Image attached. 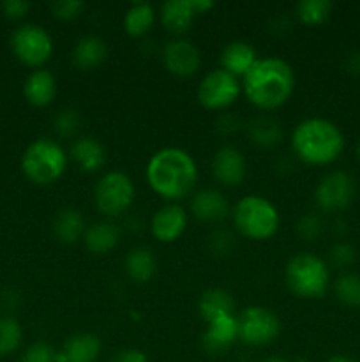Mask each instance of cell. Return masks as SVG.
Instances as JSON below:
<instances>
[{
    "label": "cell",
    "mask_w": 360,
    "mask_h": 362,
    "mask_svg": "<svg viewBox=\"0 0 360 362\" xmlns=\"http://www.w3.org/2000/svg\"><path fill=\"white\" fill-rule=\"evenodd\" d=\"M242 90L247 101L263 112L281 108L295 90V71L281 57L258 59L244 74Z\"/></svg>",
    "instance_id": "obj_1"
},
{
    "label": "cell",
    "mask_w": 360,
    "mask_h": 362,
    "mask_svg": "<svg viewBox=\"0 0 360 362\" xmlns=\"http://www.w3.org/2000/svg\"><path fill=\"white\" fill-rule=\"evenodd\" d=\"M145 175L155 194L175 204L196 187L198 165L184 148L164 147L148 159Z\"/></svg>",
    "instance_id": "obj_2"
},
{
    "label": "cell",
    "mask_w": 360,
    "mask_h": 362,
    "mask_svg": "<svg viewBox=\"0 0 360 362\" xmlns=\"http://www.w3.org/2000/svg\"><path fill=\"white\" fill-rule=\"evenodd\" d=\"M292 151L306 165H330L344 151V136L332 120L311 117L293 129Z\"/></svg>",
    "instance_id": "obj_3"
},
{
    "label": "cell",
    "mask_w": 360,
    "mask_h": 362,
    "mask_svg": "<svg viewBox=\"0 0 360 362\" xmlns=\"http://www.w3.org/2000/svg\"><path fill=\"white\" fill-rule=\"evenodd\" d=\"M284 279L293 296L300 299H320L328 288L330 272L327 262L321 260L318 255L302 251L288 260Z\"/></svg>",
    "instance_id": "obj_4"
},
{
    "label": "cell",
    "mask_w": 360,
    "mask_h": 362,
    "mask_svg": "<svg viewBox=\"0 0 360 362\" xmlns=\"http://www.w3.org/2000/svg\"><path fill=\"white\" fill-rule=\"evenodd\" d=\"M233 223L251 240H268L277 233L281 218L270 200L260 194H247L233 209Z\"/></svg>",
    "instance_id": "obj_5"
},
{
    "label": "cell",
    "mask_w": 360,
    "mask_h": 362,
    "mask_svg": "<svg viewBox=\"0 0 360 362\" xmlns=\"http://www.w3.org/2000/svg\"><path fill=\"white\" fill-rule=\"evenodd\" d=\"M67 168V154L56 141L39 138L25 148L21 156V170L30 182L49 186L64 175Z\"/></svg>",
    "instance_id": "obj_6"
},
{
    "label": "cell",
    "mask_w": 360,
    "mask_h": 362,
    "mask_svg": "<svg viewBox=\"0 0 360 362\" xmlns=\"http://www.w3.org/2000/svg\"><path fill=\"white\" fill-rule=\"evenodd\" d=\"M136 187L127 173L112 170L97 180L94 189V204L101 214L116 218L133 205Z\"/></svg>",
    "instance_id": "obj_7"
},
{
    "label": "cell",
    "mask_w": 360,
    "mask_h": 362,
    "mask_svg": "<svg viewBox=\"0 0 360 362\" xmlns=\"http://www.w3.org/2000/svg\"><path fill=\"white\" fill-rule=\"evenodd\" d=\"M11 49L21 64L41 69L53 55V39L41 25L25 23L11 35Z\"/></svg>",
    "instance_id": "obj_8"
},
{
    "label": "cell",
    "mask_w": 360,
    "mask_h": 362,
    "mask_svg": "<svg viewBox=\"0 0 360 362\" xmlns=\"http://www.w3.org/2000/svg\"><path fill=\"white\" fill-rule=\"evenodd\" d=\"M239 339L249 346L270 345L281 332V320L272 310L263 306H251L240 313Z\"/></svg>",
    "instance_id": "obj_9"
},
{
    "label": "cell",
    "mask_w": 360,
    "mask_h": 362,
    "mask_svg": "<svg viewBox=\"0 0 360 362\" xmlns=\"http://www.w3.org/2000/svg\"><path fill=\"white\" fill-rule=\"evenodd\" d=\"M240 88L242 85H240L239 78L217 67L201 78L196 95L203 108L217 112V110L228 108L236 101Z\"/></svg>",
    "instance_id": "obj_10"
},
{
    "label": "cell",
    "mask_w": 360,
    "mask_h": 362,
    "mask_svg": "<svg viewBox=\"0 0 360 362\" xmlns=\"http://www.w3.org/2000/svg\"><path fill=\"white\" fill-rule=\"evenodd\" d=\"M355 191L353 177L342 170H334L318 182L314 189V202L320 211L335 214V212L346 211L352 205Z\"/></svg>",
    "instance_id": "obj_11"
},
{
    "label": "cell",
    "mask_w": 360,
    "mask_h": 362,
    "mask_svg": "<svg viewBox=\"0 0 360 362\" xmlns=\"http://www.w3.org/2000/svg\"><path fill=\"white\" fill-rule=\"evenodd\" d=\"M162 64L168 73L179 78H189L201 66V53L194 42L186 37H173L162 48Z\"/></svg>",
    "instance_id": "obj_12"
},
{
    "label": "cell",
    "mask_w": 360,
    "mask_h": 362,
    "mask_svg": "<svg viewBox=\"0 0 360 362\" xmlns=\"http://www.w3.org/2000/svg\"><path fill=\"white\" fill-rule=\"evenodd\" d=\"M187 228V212L182 205L168 204L157 209L152 216L150 232L159 243H175L184 235Z\"/></svg>",
    "instance_id": "obj_13"
},
{
    "label": "cell",
    "mask_w": 360,
    "mask_h": 362,
    "mask_svg": "<svg viewBox=\"0 0 360 362\" xmlns=\"http://www.w3.org/2000/svg\"><path fill=\"white\" fill-rule=\"evenodd\" d=\"M212 173L222 186H240L247 173L246 158L239 148L229 147V145L217 148L214 159H212Z\"/></svg>",
    "instance_id": "obj_14"
},
{
    "label": "cell",
    "mask_w": 360,
    "mask_h": 362,
    "mask_svg": "<svg viewBox=\"0 0 360 362\" xmlns=\"http://www.w3.org/2000/svg\"><path fill=\"white\" fill-rule=\"evenodd\" d=\"M236 339H239V322H236L235 315L217 318V320L207 324V329L201 336L203 349L215 356L224 354Z\"/></svg>",
    "instance_id": "obj_15"
},
{
    "label": "cell",
    "mask_w": 360,
    "mask_h": 362,
    "mask_svg": "<svg viewBox=\"0 0 360 362\" xmlns=\"http://www.w3.org/2000/svg\"><path fill=\"white\" fill-rule=\"evenodd\" d=\"M191 212L203 223H219L228 216L229 204L217 189H200L191 197Z\"/></svg>",
    "instance_id": "obj_16"
},
{
    "label": "cell",
    "mask_w": 360,
    "mask_h": 362,
    "mask_svg": "<svg viewBox=\"0 0 360 362\" xmlns=\"http://www.w3.org/2000/svg\"><path fill=\"white\" fill-rule=\"evenodd\" d=\"M101 354V339L92 332H78L66 339L56 362H95Z\"/></svg>",
    "instance_id": "obj_17"
},
{
    "label": "cell",
    "mask_w": 360,
    "mask_h": 362,
    "mask_svg": "<svg viewBox=\"0 0 360 362\" xmlns=\"http://www.w3.org/2000/svg\"><path fill=\"white\" fill-rule=\"evenodd\" d=\"M159 16H161L162 27L169 34H173L175 37H182V34L191 30L198 14L194 13L191 0H168V2L161 4Z\"/></svg>",
    "instance_id": "obj_18"
},
{
    "label": "cell",
    "mask_w": 360,
    "mask_h": 362,
    "mask_svg": "<svg viewBox=\"0 0 360 362\" xmlns=\"http://www.w3.org/2000/svg\"><path fill=\"white\" fill-rule=\"evenodd\" d=\"M78 168L85 173L99 172L106 165V151L94 136H80L73 141L69 151Z\"/></svg>",
    "instance_id": "obj_19"
},
{
    "label": "cell",
    "mask_w": 360,
    "mask_h": 362,
    "mask_svg": "<svg viewBox=\"0 0 360 362\" xmlns=\"http://www.w3.org/2000/svg\"><path fill=\"white\" fill-rule=\"evenodd\" d=\"M108 57V45L99 35H85L74 45L71 60L80 71H90L101 66Z\"/></svg>",
    "instance_id": "obj_20"
},
{
    "label": "cell",
    "mask_w": 360,
    "mask_h": 362,
    "mask_svg": "<svg viewBox=\"0 0 360 362\" xmlns=\"http://www.w3.org/2000/svg\"><path fill=\"white\" fill-rule=\"evenodd\" d=\"M258 60L256 49L246 41H232L222 48L219 62L221 69L228 71L229 74L236 78H244V74L254 66Z\"/></svg>",
    "instance_id": "obj_21"
},
{
    "label": "cell",
    "mask_w": 360,
    "mask_h": 362,
    "mask_svg": "<svg viewBox=\"0 0 360 362\" xmlns=\"http://www.w3.org/2000/svg\"><path fill=\"white\" fill-rule=\"evenodd\" d=\"M23 94L32 106L42 108L52 105L56 95L55 76L48 69L32 71L23 83Z\"/></svg>",
    "instance_id": "obj_22"
},
{
    "label": "cell",
    "mask_w": 360,
    "mask_h": 362,
    "mask_svg": "<svg viewBox=\"0 0 360 362\" xmlns=\"http://www.w3.org/2000/svg\"><path fill=\"white\" fill-rule=\"evenodd\" d=\"M201 318L207 324L217 320L222 317H232L235 315V300L229 292L222 288H210L201 293L200 303H198Z\"/></svg>",
    "instance_id": "obj_23"
},
{
    "label": "cell",
    "mask_w": 360,
    "mask_h": 362,
    "mask_svg": "<svg viewBox=\"0 0 360 362\" xmlns=\"http://www.w3.org/2000/svg\"><path fill=\"white\" fill-rule=\"evenodd\" d=\"M124 269H126V274L129 276V279H133L138 285L148 283L155 276V271H157V260H155L154 251L143 246L133 247L126 255Z\"/></svg>",
    "instance_id": "obj_24"
},
{
    "label": "cell",
    "mask_w": 360,
    "mask_h": 362,
    "mask_svg": "<svg viewBox=\"0 0 360 362\" xmlns=\"http://www.w3.org/2000/svg\"><path fill=\"white\" fill-rule=\"evenodd\" d=\"M53 233L64 244H74L85 235V218L78 209H60L53 218Z\"/></svg>",
    "instance_id": "obj_25"
},
{
    "label": "cell",
    "mask_w": 360,
    "mask_h": 362,
    "mask_svg": "<svg viewBox=\"0 0 360 362\" xmlns=\"http://www.w3.org/2000/svg\"><path fill=\"white\" fill-rule=\"evenodd\" d=\"M247 134L253 140V144H256L258 147L270 148L281 141L282 131H281V122L274 117H270L268 113H260V115H254L253 119L247 122L246 126Z\"/></svg>",
    "instance_id": "obj_26"
},
{
    "label": "cell",
    "mask_w": 360,
    "mask_h": 362,
    "mask_svg": "<svg viewBox=\"0 0 360 362\" xmlns=\"http://www.w3.org/2000/svg\"><path fill=\"white\" fill-rule=\"evenodd\" d=\"M120 240V232L115 225L108 221L94 223L87 226L83 243L92 255H106L115 250Z\"/></svg>",
    "instance_id": "obj_27"
},
{
    "label": "cell",
    "mask_w": 360,
    "mask_h": 362,
    "mask_svg": "<svg viewBox=\"0 0 360 362\" xmlns=\"http://www.w3.org/2000/svg\"><path fill=\"white\" fill-rule=\"evenodd\" d=\"M155 21V7L148 2H134L124 14V30L131 37H141Z\"/></svg>",
    "instance_id": "obj_28"
},
{
    "label": "cell",
    "mask_w": 360,
    "mask_h": 362,
    "mask_svg": "<svg viewBox=\"0 0 360 362\" xmlns=\"http://www.w3.org/2000/svg\"><path fill=\"white\" fill-rule=\"evenodd\" d=\"M332 9L334 6L330 0H300L295 7V13L304 25L318 27L330 18Z\"/></svg>",
    "instance_id": "obj_29"
},
{
    "label": "cell",
    "mask_w": 360,
    "mask_h": 362,
    "mask_svg": "<svg viewBox=\"0 0 360 362\" xmlns=\"http://www.w3.org/2000/svg\"><path fill=\"white\" fill-rule=\"evenodd\" d=\"M335 299L346 308H360V274L344 272L334 283Z\"/></svg>",
    "instance_id": "obj_30"
},
{
    "label": "cell",
    "mask_w": 360,
    "mask_h": 362,
    "mask_svg": "<svg viewBox=\"0 0 360 362\" xmlns=\"http://www.w3.org/2000/svg\"><path fill=\"white\" fill-rule=\"evenodd\" d=\"M23 339V329L20 322L11 317L0 318V357H6L18 350Z\"/></svg>",
    "instance_id": "obj_31"
},
{
    "label": "cell",
    "mask_w": 360,
    "mask_h": 362,
    "mask_svg": "<svg viewBox=\"0 0 360 362\" xmlns=\"http://www.w3.org/2000/svg\"><path fill=\"white\" fill-rule=\"evenodd\" d=\"M55 131L60 138H69L74 133H78L81 126V115L74 108L60 110L59 115L55 117Z\"/></svg>",
    "instance_id": "obj_32"
},
{
    "label": "cell",
    "mask_w": 360,
    "mask_h": 362,
    "mask_svg": "<svg viewBox=\"0 0 360 362\" xmlns=\"http://www.w3.org/2000/svg\"><path fill=\"white\" fill-rule=\"evenodd\" d=\"M328 260L334 267L346 269L352 267L356 260V251L355 247L349 243H335L334 246L330 247V253H328Z\"/></svg>",
    "instance_id": "obj_33"
},
{
    "label": "cell",
    "mask_w": 360,
    "mask_h": 362,
    "mask_svg": "<svg viewBox=\"0 0 360 362\" xmlns=\"http://www.w3.org/2000/svg\"><path fill=\"white\" fill-rule=\"evenodd\" d=\"M296 232L304 240H316L323 233V221L316 214H304L296 223Z\"/></svg>",
    "instance_id": "obj_34"
},
{
    "label": "cell",
    "mask_w": 360,
    "mask_h": 362,
    "mask_svg": "<svg viewBox=\"0 0 360 362\" xmlns=\"http://www.w3.org/2000/svg\"><path fill=\"white\" fill-rule=\"evenodd\" d=\"M20 362H56V352L48 343H34L25 350Z\"/></svg>",
    "instance_id": "obj_35"
},
{
    "label": "cell",
    "mask_w": 360,
    "mask_h": 362,
    "mask_svg": "<svg viewBox=\"0 0 360 362\" xmlns=\"http://www.w3.org/2000/svg\"><path fill=\"white\" fill-rule=\"evenodd\" d=\"M233 246H235V239L228 230H215L208 237V247L217 257H226L233 250Z\"/></svg>",
    "instance_id": "obj_36"
},
{
    "label": "cell",
    "mask_w": 360,
    "mask_h": 362,
    "mask_svg": "<svg viewBox=\"0 0 360 362\" xmlns=\"http://www.w3.org/2000/svg\"><path fill=\"white\" fill-rule=\"evenodd\" d=\"M49 9H52L53 16L59 20H74L83 13L85 4L80 0H60V2H53Z\"/></svg>",
    "instance_id": "obj_37"
},
{
    "label": "cell",
    "mask_w": 360,
    "mask_h": 362,
    "mask_svg": "<svg viewBox=\"0 0 360 362\" xmlns=\"http://www.w3.org/2000/svg\"><path fill=\"white\" fill-rule=\"evenodd\" d=\"M0 9L11 20H21L30 11V4L25 2V0H4L0 4Z\"/></svg>",
    "instance_id": "obj_38"
},
{
    "label": "cell",
    "mask_w": 360,
    "mask_h": 362,
    "mask_svg": "<svg viewBox=\"0 0 360 362\" xmlns=\"http://www.w3.org/2000/svg\"><path fill=\"white\" fill-rule=\"evenodd\" d=\"M112 362H148V357L145 356L141 350L136 349H126L120 350Z\"/></svg>",
    "instance_id": "obj_39"
},
{
    "label": "cell",
    "mask_w": 360,
    "mask_h": 362,
    "mask_svg": "<svg viewBox=\"0 0 360 362\" xmlns=\"http://www.w3.org/2000/svg\"><path fill=\"white\" fill-rule=\"evenodd\" d=\"M342 66H344L346 73L353 74V76H360V49L348 53L344 57V64Z\"/></svg>",
    "instance_id": "obj_40"
},
{
    "label": "cell",
    "mask_w": 360,
    "mask_h": 362,
    "mask_svg": "<svg viewBox=\"0 0 360 362\" xmlns=\"http://www.w3.org/2000/svg\"><path fill=\"white\" fill-rule=\"evenodd\" d=\"M217 127L222 131V133H228V131H232L233 133L235 129H239V120H235L233 117H229V115H222V117H219Z\"/></svg>",
    "instance_id": "obj_41"
},
{
    "label": "cell",
    "mask_w": 360,
    "mask_h": 362,
    "mask_svg": "<svg viewBox=\"0 0 360 362\" xmlns=\"http://www.w3.org/2000/svg\"><path fill=\"white\" fill-rule=\"evenodd\" d=\"M191 2H193V9L196 14L207 13V11H210L215 6L212 0H191Z\"/></svg>",
    "instance_id": "obj_42"
},
{
    "label": "cell",
    "mask_w": 360,
    "mask_h": 362,
    "mask_svg": "<svg viewBox=\"0 0 360 362\" xmlns=\"http://www.w3.org/2000/svg\"><path fill=\"white\" fill-rule=\"evenodd\" d=\"M327 362H356V361L352 359V357H346V356H334V357H330Z\"/></svg>",
    "instance_id": "obj_43"
},
{
    "label": "cell",
    "mask_w": 360,
    "mask_h": 362,
    "mask_svg": "<svg viewBox=\"0 0 360 362\" xmlns=\"http://www.w3.org/2000/svg\"><path fill=\"white\" fill-rule=\"evenodd\" d=\"M260 362H289L286 359H282V357H267V359L260 361Z\"/></svg>",
    "instance_id": "obj_44"
},
{
    "label": "cell",
    "mask_w": 360,
    "mask_h": 362,
    "mask_svg": "<svg viewBox=\"0 0 360 362\" xmlns=\"http://www.w3.org/2000/svg\"><path fill=\"white\" fill-rule=\"evenodd\" d=\"M356 156H359V159H360V140H359V144H356Z\"/></svg>",
    "instance_id": "obj_45"
}]
</instances>
